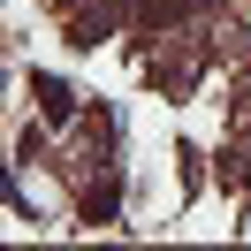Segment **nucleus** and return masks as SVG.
Here are the masks:
<instances>
[{
    "label": "nucleus",
    "mask_w": 251,
    "mask_h": 251,
    "mask_svg": "<svg viewBox=\"0 0 251 251\" xmlns=\"http://www.w3.org/2000/svg\"><path fill=\"white\" fill-rule=\"evenodd\" d=\"M152 76H160V92H190L198 84V53H160Z\"/></svg>",
    "instance_id": "nucleus-1"
},
{
    "label": "nucleus",
    "mask_w": 251,
    "mask_h": 251,
    "mask_svg": "<svg viewBox=\"0 0 251 251\" xmlns=\"http://www.w3.org/2000/svg\"><path fill=\"white\" fill-rule=\"evenodd\" d=\"M31 99H38V107L53 114V122L69 114V84H53V76H38V84H31Z\"/></svg>",
    "instance_id": "nucleus-2"
},
{
    "label": "nucleus",
    "mask_w": 251,
    "mask_h": 251,
    "mask_svg": "<svg viewBox=\"0 0 251 251\" xmlns=\"http://www.w3.org/2000/svg\"><path fill=\"white\" fill-rule=\"evenodd\" d=\"M84 213H92V221H107V213H114V183H99L92 198H84Z\"/></svg>",
    "instance_id": "nucleus-3"
}]
</instances>
